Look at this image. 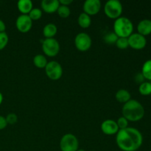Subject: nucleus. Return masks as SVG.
<instances>
[{
	"instance_id": "obj_1",
	"label": "nucleus",
	"mask_w": 151,
	"mask_h": 151,
	"mask_svg": "<svg viewBox=\"0 0 151 151\" xmlns=\"http://www.w3.org/2000/svg\"><path fill=\"white\" fill-rule=\"evenodd\" d=\"M116 142L122 151H137L143 143V136L137 128L128 127L119 130L116 134Z\"/></svg>"
},
{
	"instance_id": "obj_2",
	"label": "nucleus",
	"mask_w": 151,
	"mask_h": 151,
	"mask_svg": "<svg viewBox=\"0 0 151 151\" xmlns=\"http://www.w3.org/2000/svg\"><path fill=\"white\" fill-rule=\"evenodd\" d=\"M122 116L131 122H137L144 117L145 109L141 103L131 99L122 106Z\"/></svg>"
},
{
	"instance_id": "obj_3",
	"label": "nucleus",
	"mask_w": 151,
	"mask_h": 151,
	"mask_svg": "<svg viewBox=\"0 0 151 151\" xmlns=\"http://www.w3.org/2000/svg\"><path fill=\"white\" fill-rule=\"evenodd\" d=\"M134 30V24L128 18L120 16L115 19L114 32L119 38H128Z\"/></svg>"
},
{
	"instance_id": "obj_4",
	"label": "nucleus",
	"mask_w": 151,
	"mask_h": 151,
	"mask_svg": "<svg viewBox=\"0 0 151 151\" xmlns=\"http://www.w3.org/2000/svg\"><path fill=\"white\" fill-rule=\"evenodd\" d=\"M123 7L119 0H109L104 6V11L110 19H116L122 15Z\"/></svg>"
},
{
	"instance_id": "obj_5",
	"label": "nucleus",
	"mask_w": 151,
	"mask_h": 151,
	"mask_svg": "<svg viewBox=\"0 0 151 151\" xmlns=\"http://www.w3.org/2000/svg\"><path fill=\"white\" fill-rule=\"evenodd\" d=\"M79 147L78 138L72 134H66L61 137L60 148L61 151H77Z\"/></svg>"
},
{
	"instance_id": "obj_6",
	"label": "nucleus",
	"mask_w": 151,
	"mask_h": 151,
	"mask_svg": "<svg viewBox=\"0 0 151 151\" xmlns=\"http://www.w3.org/2000/svg\"><path fill=\"white\" fill-rule=\"evenodd\" d=\"M42 50L46 55L55 57L60 51V44L55 38H45L42 41Z\"/></svg>"
},
{
	"instance_id": "obj_7",
	"label": "nucleus",
	"mask_w": 151,
	"mask_h": 151,
	"mask_svg": "<svg viewBox=\"0 0 151 151\" xmlns=\"http://www.w3.org/2000/svg\"><path fill=\"white\" fill-rule=\"evenodd\" d=\"M45 72L50 79L57 81L63 75V67L58 61L52 60L47 63L45 67Z\"/></svg>"
},
{
	"instance_id": "obj_8",
	"label": "nucleus",
	"mask_w": 151,
	"mask_h": 151,
	"mask_svg": "<svg viewBox=\"0 0 151 151\" xmlns=\"http://www.w3.org/2000/svg\"><path fill=\"white\" fill-rule=\"evenodd\" d=\"M75 44L76 48L81 52H85L89 50L92 44V41L86 32H80L75 36Z\"/></svg>"
},
{
	"instance_id": "obj_9",
	"label": "nucleus",
	"mask_w": 151,
	"mask_h": 151,
	"mask_svg": "<svg viewBox=\"0 0 151 151\" xmlns=\"http://www.w3.org/2000/svg\"><path fill=\"white\" fill-rule=\"evenodd\" d=\"M128 38L129 47L134 50H142L147 44V39H146L145 36L138 33V32L132 33Z\"/></svg>"
},
{
	"instance_id": "obj_10",
	"label": "nucleus",
	"mask_w": 151,
	"mask_h": 151,
	"mask_svg": "<svg viewBox=\"0 0 151 151\" xmlns=\"http://www.w3.org/2000/svg\"><path fill=\"white\" fill-rule=\"evenodd\" d=\"M16 26L21 32H27L32 26V20L28 15L22 14L16 19Z\"/></svg>"
},
{
	"instance_id": "obj_11",
	"label": "nucleus",
	"mask_w": 151,
	"mask_h": 151,
	"mask_svg": "<svg viewBox=\"0 0 151 151\" xmlns=\"http://www.w3.org/2000/svg\"><path fill=\"white\" fill-rule=\"evenodd\" d=\"M83 8L84 13L89 16L96 15L99 13L101 8V1L100 0H86Z\"/></svg>"
},
{
	"instance_id": "obj_12",
	"label": "nucleus",
	"mask_w": 151,
	"mask_h": 151,
	"mask_svg": "<svg viewBox=\"0 0 151 151\" xmlns=\"http://www.w3.org/2000/svg\"><path fill=\"white\" fill-rule=\"evenodd\" d=\"M101 130L103 134L106 135H114L117 134L119 129L116 121L113 119H106L102 122Z\"/></svg>"
},
{
	"instance_id": "obj_13",
	"label": "nucleus",
	"mask_w": 151,
	"mask_h": 151,
	"mask_svg": "<svg viewBox=\"0 0 151 151\" xmlns=\"http://www.w3.org/2000/svg\"><path fill=\"white\" fill-rule=\"evenodd\" d=\"M41 4L43 10L47 13H55L60 6L58 0H43Z\"/></svg>"
},
{
	"instance_id": "obj_14",
	"label": "nucleus",
	"mask_w": 151,
	"mask_h": 151,
	"mask_svg": "<svg viewBox=\"0 0 151 151\" xmlns=\"http://www.w3.org/2000/svg\"><path fill=\"white\" fill-rule=\"evenodd\" d=\"M138 33L144 35H148L151 33V20L148 19H142L140 21L137 25Z\"/></svg>"
},
{
	"instance_id": "obj_15",
	"label": "nucleus",
	"mask_w": 151,
	"mask_h": 151,
	"mask_svg": "<svg viewBox=\"0 0 151 151\" xmlns=\"http://www.w3.org/2000/svg\"><path fill=\"white\" fill-rule=\"evenodd\" d=\"M32 1L31 0H19L17 3V7L22 14L28 15L32 7Z\"/></svg>"
},
{
	"instance_id": "obj_16",
	"label": "nucleus",
	"mask_w": 151,
	"mask_h": 151,
	"mask_svg": "<svg viewBox=\"0 0 151 151\" xmlns=\"http://www.w3.org/2000/svg\"><path fill=\"white\" fill-rule=\"evenodd\" d=\"M58 27L55 24L48 23L44 27L43 34L46 38H54L55 35L57 34Z\"/></svg>"
},
{
	"instance_id": "obj_17",
	"label": "nucleus",
	"mask_w": 151,
	"mask_h": 151,
	"mask_svg": "<svg viewBox=\"0 0 151 151\" xmlns=\"http://www.w3.org/2000/svg\"><path fill=\"white\" fill-rule=\"evenodd\" d=\"M115 97H116V100L118 102L125 104V103H127V102L131 100V95L128 90L121 88V89L118 90L116 91V94H115Z\"/></svg>"
},
{
	"instance_id": "obj_18",
	"label": "nucleus",
	"mask_w": 151,
	"mask_h": 151,
	"mask_svg": "<svg viewBox=\"0 0 151 151\" xmlns=\"http://www.w3.org/2000/svg\"><path fill=\"white\" fill-rule=\"evenodd\" d=\"M78 22L79 26L82 28H88L91 24V19L89 15L83 12L78 16Z\"/></svg>"
},
{
	"instance_id": "obj_19",
	"label": "nucleus",
	"mask_w": 151,
	"mask_h": 151,
	"mask_svg": "<svg viewBox=\"0 0 151 151\" xmlns=\"http://www.w3.org/2000/svg\"><path fill=\"white\" fill-rule=\"evenodd\" d=\"M47 60L45 55L41 54H38L33 58V63L36 67L42 69V68H45L47 64Z\"/></svg>"
},
{
	"instance_id": "obj_20",
	"label": "nucleus",
	"mask_w": 151,
	"mask_h": 151,
	"mask_svg": "<svg viewBox=\"0 0 151 151\" xmlns=\"http://www.w3.org/2000/svg\"><path fill=\"white\" fill-rule=\"evenodd\" d=\"M142 74L145 79L151 81V59L147 60L142 65Z\"/></svg>"
},
{
	"instance_id": "obj_21",
	"label": "nucleus",
	"mask_w": 151,
	"mask_h": 151,
	"mask_svg": "<svg viewBox=\"0 0 151 151\" xmlns=\"http://www.w3.org/2000/svg\"><path fill=\"white\" fill-rule=\"evenodd\" d=\"M139 91L142 95L147 96L151 94V83L150 81H145L139 87Z\"/></svg>"
},
{
	"instance_id": "obj_22",
	"label": "nucleus",
	"mask_w": 151,
	"mask_h": 151,
	"mask_svg": "<svg viewBox=\"0 0 151 151\" xmlns=\"http://www.w3.org/2000/svg\"><path fill=\"white\" fill-rule=\"evenodd\" d=\"M118 38H119V37L115 34L114 32H109L104 35L103 40H104L105 43H106V44H116Z\"/></svg>"
},
{
	"instance_id": "obj_23",
	"label": "nucleus",
	"mask_w": 151,
	"mask_h": 151,
	"mask_svg": "<svg viewBox=\"0 0 151 151\" xmlns=\"http://www.w3.org/2000/svg\"><path fill=\"white\" fill-rule=\"evenodd\" d=\"M57 12L58 13L59 16H60L61 18H63V19H66V18L69 17L71 13V10L69 6L62 5V4H60Z\"/></svg>"
},
{
	"instance_id": "obj_24",
	"label": "nucleus",
	"mask_w": 151,
	"mask_h": 151,
	"mask_svg": "<svg viewBox=\"0 0 151 151\" xmlns=\"http://www.w3.org/2000/svg\"><path fill=\"white\" fill-rule=\"evenodd\" d=\"M28 16H29V18L32 21L38 20L42 16V10L40 8H38V7H34V8H32L31 10V11L29 12Z\"/></svg>"
},
{
	"instance_id": "obj_25",
	"label": "nucleus",
	"mask_w": 151,
	"mask_h": 151,
	"mask_svg": "<svg viewBox=\"0 0 151 151\" xmlns=\"http://www.w3.org/2000/svg\"><path fill=\"white\" fill-rule=\"evenodd\" d=\"M116 47H118L120 50H125L129 47L128 44V38H118L117 41L116 42Z\"/></svg>"
},
{
	"instance_id": "obj_26",
	"label": "nucleus",
	"mask_w": 151,
	"mask_h": 151,
	"mask_svg": "<svg viewBox=\"0 0 151 151\" xmlns=\"http://www.w3.org/2000/svg\"><path fill=\"white\" fill-rule=\"evenodd\" d=\"M9 38L7 34L5 32H0V50H2L7 46L8 43Z\"/></svg>"
},
{
	"instance_id": "obj_27",
	"label": "nucleus",
	"mask_w": 151,
	"mask_h": 151,
	"mask_svg": "<svg viewBox=\"0 0 151 151\" xmlns=\"http://www.w3.org/2000/svg\"><path fill=\"white\" fill-rule=\"evenodd\" d=\"M128 122H129V121H128L126 118L124 117L123 116H120V117L117 119V121H116V123H117L118 127H119V129L120 130L128 128Z\"/></svg>"
},
{
	"instance_id": "obj_28",
	"label": "nucleus",
	"mask_w": 151,
	"mask_h": 151,
	"mask_svg": "<svg viewBox=\"0 0 151 151\" xmlns=\"http://www.w3.org/2000/svg\"><path fill=\"white\" fill-rule=\"evenodd\" d=\"M6 121L7 122V125H14L18 121V116L15 113H10L7 115L5 117Z\"/></svg>"
},
{
	"instance_id": "obj_29",
	"label": "nucleus",
	"mask_w": 151,
	"mask_h": 151,
	"mask_svg": "<svg viewBox=\"0 0 151 151\" xmlns=\"http://www.w3.org/2000/svg\"><path fill=\"white\" fill-rule=\"evenodd\" d=\"M145 78H144L143 75L142 74V72H139V73H137V75L134 77V81L137 83H139L140 85L141 83H142L143 82H145Z\"/></svg>"
},
{
	"instance_id": "obj_30",
	"label": "nucleus",
	"mask_w": 151,
	"mask_h": 151,
	"mask_svg": "<svg viewBox=\"0 0 151 151\" xmlns=\"http://www.w3.org/2000/svg\"><path fill=\"white\" fill-rule=\"evenodd\" d=\"M7 122L6 121V119L4 116L0 115V131L4 129L7 127Z\"/></svg>"
},
{
	"instance_id": "obj_31",
	"label": "nucleus",
	"mask_w": 151,
	"mask_h": 151,
	"mask_svg": "<svg viewBox=\"0 0 151 151\" xmlns=\"http://www.w3.org/2000/svg\"><path fill=\"white\" fill-rule=\"evenodd\" d=\"M72 2H73L72 0H60V1H59L60 4H62V5H65V6H69V4H72Z\"/></svg>"
},
{
	"instance_id": "obj_32",
	"label": "nucleus",
	"mask_w": 151,
	"mask_h": 151,
	"mask_svg": "<svg viewBox=\"0 0 151 151\" xmlns=\"http://www.w3.org/2000/svg\"><path fill=\"white\" fill-rule=\"evenodd\" d=\"M6 29V25L4 22H3L1 19H0V32H5Z\"/></svg>"
},
{
	"instance_id": "obj_33",
	"label": "nucleus",
	"mask_w": 151,
	"mask_h": 151,
	"mask_svg": "<svg viewBox=\"0 0 151 151\" xmlns=\"http://www.w3.org/2000/svg\"><path fill=\"white\" fill-rule=\"evenodd\" d=\"M2 102H3V94L0 92V105L2 103Z\"/></svg>"
},
{
	"instance_id": "obj_34",
	"label": "nucleus",
	"mask_w": 151,
	"mask_h": 151,
	"mask_svg": "<svg viewBox=\"0 0 151 151\" xmlns=\"http://www.w3.org/2000/svg\"><path fill=\"white\" fill-rule=\"evenodd\" d=\"M77 151H86L85 150H83V149H78Z\"/></svg>"
},
{
	"instance_id": "obj_35",
	"label": "nucleus",
	"mask_w": 151,
	"mask_h": 151,
	"mask_svg": "<svg viewBox=\"0 0 151 151\" xmlns=\"http://www.w3.org/2000/svg\"><path fill=\"white\" fill-rule=\"evenodd\" d=\"M150 83H151V81H150Z\"/></svg>"
}]
</instances>
